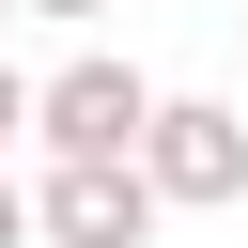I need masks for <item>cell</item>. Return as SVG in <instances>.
I'll use <instances>...</instances> for the list:
<instances>
[{"mask_svg": "<svg viewBox=\"0 0 248 248\" xmlns=\"http://www.w3.org/2000/svg\"><path fill=\"white\" fill-rule=\"evenodd\" d=\"M155 108H170V93H155L140 62L78 46V62H46V93H31V140H46V155H140V140H155Z\"/></svg>", "mask_w": 248, "mask_h": 248, "instance_id": "obj_1", "label": "cell"}, {"mask_svg": "<svg viewBox=\"0 0 248 248\" xmlns=\"http://www.w3.org/2000/svg\"><path fill=\"white\" fill-rule=\"evenodd\" d=\"M155 217H170V202H155L140 155H46V170H31V232H46V248H155Z\"/></svg>", "mask_w": 248, "mask_h": 248, "instance_id": "obj_2", "label": "cell"}, {"mask_svg": "<svg viewBox=\"0 0 248 248\" xmlns=\"http://www.w3.org/2000/svg\"><path fill=\"white\" fill-rule=\"evenodd\" d=\"M140 170H155V202H170V217H217V202H248V108H217V93H170V108H155V140H140Z\"/></svg>", "mask_w": 248, "mask_h": 248, "instance_id": "obj_3", "label": "cell"}, {"mask_svg": "<svg viewBox=\"0 0 248 248\" xmlns=\"http://www.w3.org/2000/svg\"><path fill=\"white\" fill-rule=\"evenodd\" d=\"M31 93H46V78H16V62H0V155L31 140Z\"/></svg>", "mask_w": 248, "mask_h": 248, "instance_id": "obj_4", "label": "cell"}, {"mask_svg": "<svg viewBox=\"0 0 248 248\" xmlns=\"http://www.w3.org/2000/svg\"><path fill=\"white\" fill-rule=\"evenodd\" d=\"M0 248H46V232H31V186H16V155H0Z\"/></svg>", "mask_w": 248, "mask_h": 248, "instance_id": "obj_5", "label": "cell"}, {"mask_svg": "<svg viewBox=\"0 0 248 248\" xmlns=\"http://www.w3.org/2000/svg\"><path fill=\"white\" fill-rule=\"evenodd\" d=\"M16 16H46V31H93V16H108V0H16Z\"/></svg>", "mask_w": 248, "mask_h": 248, "instance_id": "obj_6", "label": "cell"}, {"mask_svg": "<svg viewBox=\"0 0 248 248\" xmlns=\"http://www.w3.org/2000/svg\"><path fill=\"white\" fill-rule=\"evenodd\" d=\"M0 16H16V0H0Z\"/></svg>", "mask_w": 248, "mask_h": 248, "instance_id": "obj_7", "label": "cell"}]
</instances>
